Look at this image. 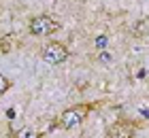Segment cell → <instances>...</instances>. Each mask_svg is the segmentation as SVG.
<instances>
[{
	"mask_svg": "<svg viewBox=\"0 0 149 138\" xmlns=\"http://www.w3.org/2000/svg\"><path fill=\"white\" fill-rule=\"evenodd\" d=\"M90 110H92V104H74L70 108H66L64 113L58 117L56 128H60V130H72V128L81 126V123L87 119Z\"/></svg>",
	"mask_w": 149,
	"mask_h": 138,
	"instance_id": "6da1fadb",
	"label": "cell"
},
{
	"mask_svg": "<svg viewBox=\"0 0 149 138\" xmlns=\"http://www.w3.org/2000/svg\"><path fill=\"white\" fill-rule=\"evenodd\" d=\"M0 53H11V38L9 36L0 38Z\"/></svg>",
	"mask_w": 149,
	"mask_h": 138,
	"instance_id": "52a82bcc",
	"label": "cell"
},
{
	"mask_svg": "<svg viewBox=\"0 0 149 138\" xmlns=\"http://www.w3.org/2000/svg\"><path fill=\"white\" fill-rule=\"evenodd\" d=\"M40 55H43V60L47 62V64L51 66H58V64H64L66 60H68V47H66L64 43H58V40H51V43H47L43 47V51H40Z\"/></svg>",
	"mask_w": 149,
	"mask_h": 138,
	"instance_id": "3957f363",
	"label": "cell"
},
{
	"mask_svg": "<svg viewBox=\"0 0 149 138\" xmlns=\"http://www.w3.org/2000/svg\"><path fill=\"white\" fill-rule=\"evenodd\" d=\"M11 85H13L11 79H6V77H2V74H0V98H2V96L11 89Z\"/></svg>",
	"mask_w": 149,
	"mask_h": 138,
	"instance_id": "8992f818",
	"label": "cell"
},
{
	"mask_svg": "<svg viewBox=\"0 0 149 138\" xmlns=\"http://www.w3.org/2000/svg\"><path fill=\"white\" fill-rule=\"evenodd\" d=\"M136 132V123L132 121H117L107 132V138H132Z\"/></svg>",
	"mask_w": 149,
	"mask_h": 138,
	"instance_id": "277c9868",
	"label": "cell"
},
{
	"mask_svg": "<svg viewBox=\"0 0 149 138\" xmlns=\"http://www.w3.org/2000/svg\"><path fill=\"white\" fill-rule=\"evenodd\" d=\"M28 30L32 36H51L60 30V21L51 15H36L30 19Z\"/></svg>",
	"mask_w": 149,
	"mask_h": 138,
	"instance_id": "7a4b0ae2",
	"label": "cell"
},
{
	"mask_svg": "<svg viewBox=\"0 0 149 138\" xmlns=\"http://www.w3.org/2000/svg\"><path fill=\"white\" fill-rule=\"evenodd\" d=\"M11 138H40V134L32 128H19L17 132H13Z\"/></svg>",
	"mask_w": 149,
	"mask_h": 138,
	"instance_id": "5b68a950",
	"label": "cell"
}]
</instances>
